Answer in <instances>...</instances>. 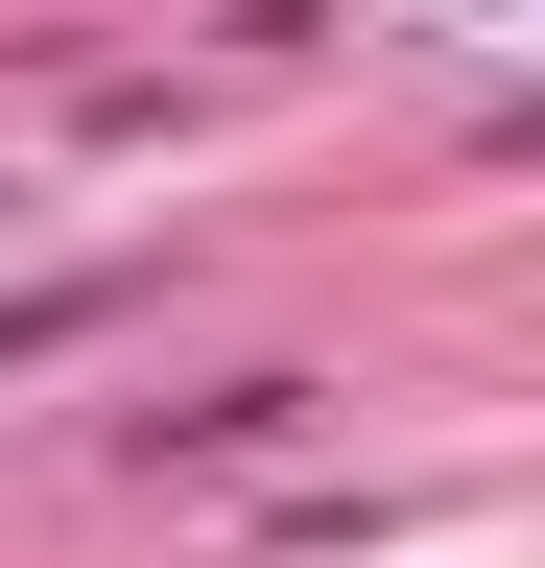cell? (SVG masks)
Wrapping results in <instances>:
<instances>
[{"instance_id":"cell-1","label":"cell","mask_w":545,"mask_h":568,"mask_svg":"<svg viewBox=\"0 0 545 568\" xmlns=\"http://www.w3.org/2000/svg\"><path fill=\"white\" fill-rule=\"evenodd\" d=\"M285 403H309V379H214V403H143V474H166V450H190V474H214V450H285Z\"/></svg>"},{"instance_id":"cell-2","label":"cell","mask_w":545,"mask_h":568,"mask_svg":"<svg viewBox=\"0 0 545 568\" xmlns=\"http://www.w3.org/2000/svg\"><path fill=\"white\" fill-rule=\"evenodd\" d=\"M95 332V284H0V355H72Z\"/></svg>"}]
</instances>
